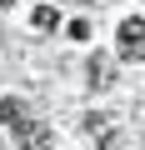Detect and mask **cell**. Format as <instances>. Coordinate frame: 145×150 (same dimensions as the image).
<instances>
[{"label":"cell","instance_id":"obj_1","mask_svg":"<svg viewBox=\"0 0 145 150\" xmlns=\"http://www.w3.org/2000/svg\"><path fill=\"white\" fill-rule=\"evenodd\" d=\"M115 50H120V60H130V65L145 60V20H140V15H130V20L120 25V45H115Z\"/></svg>","mask_w":145,"mask_h":150},{"label":"cell","instance_id":"obj_2","mask_svg":"<svg viewBox=\"0 0 145 150\" xmlns=\"http://www.w3.org/2000/svg\"><path fill=\"white\" fill-rule=\"evenodd\" d=\"M15 140H20L25 150H55V135H50L45 120H20V125H15Z\"/></svg>","mask_w":145,"mask_h":150},{"label":"cell","instance_id":"obj_3","mask_svg":"<svg viewBox=\"0 0 145 150\" xmlns=\"http://www.w3.org/2000/svg\"><path fill=\"white\" fill-rule=\"evenodd\" d=\"M85 130L100 150H115V115H85Z\"/></svg>","mask_w":145,"mask_h":150},{"label":"cell","instance_id":"obj_4","mask_svg":"<svg viewBox=\"0 0 145 150\" xmlns=\"http://www.w3.org/2000/svg\"><path fill=\"white\" fill-rule=\"evenodd\" d=\"M110 75H115V65H110L105 55H95V60H90V85H110Z\"/></svg>","mask_w":145,"mask_h":150},{"label":"cell","instance_id":"obj_5","mask_svg":"<svg viewBox=\"0 0 145 150\" xmlns=\"http://www.w3.org/2000/svg\"><path fill=\"white\" fill-rule=\"evenodd\" d=\"M0 120H5V125L15 130V125L25 120V105H20V100H0Z\"/></svg>","mask_w":145,"mask_h":150},{"label":"cell","instance_id":"obj_6","mask_svg":"<svg viewBox=\"0 0 145 150\" xmlns=\"http://www.w3.org/2000/svg\"><path fill=\"white\" fill-rule=\"evenodd\" d=\"M55 25H60L55 5H40V10H35V30H55Z\"/></svg>","mask_w":145,"mask_h":150},{"label":"cell","instance_id":"obj_7","mask_svg":"<svg viewBox=\"0 0 145 150\" xmlns=\"http://www.w3.org/2000/svg\"><path fill=\"white\" fill-rule=\"evenodd\" d=\"M10 5H15V0H0V10H10Z\"/></svg>","mask_w":145,"mask_h":150},{"label":"cell","instance_id":"obj_8","mask_svg":"<svg viewBox=\"0 0 145 150\" xmlns=\"http://www.w3.org/2000/svg\"><path fill=\"white\" fill-rule=\"evenodd\" d=\"M140 125H145V105H140Z\"/></svg>","mask_w":145,"mask_h":150},{"label":"cell","instance_id":"obj_9","mask_svg":"<svg viewBox=\"0 0 145 150\" xmlns=\"http://www.w3.org/2000/svg\"><path fill=\"white\" fill-rule=\"evenodd\" d=\"M75 5H90V0H75Z\"/></svg>","mask_w":145,"mask_h":150}]
</instances>
